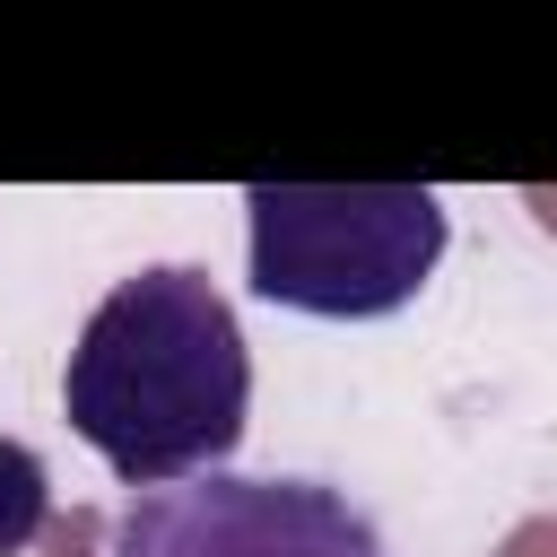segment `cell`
Segmentation results:
<instances>
[{"mask_svg":"<svg viewBox=\"0 0 557 557\" xmlns=\"http://www.w3.org/2000/svg\"><path fill=\"white\" fill-rule=\"evenodd\" d=\"M61 409L122 487L226 470L252 418V348L226 287L191 261H148L113 278L70 339Z\"/></svg>","mask_w":557,"mask_h":557,"instance_id":"1","label":"cell"},{"mask_svg":"<svg viewBox=\"0 0 557 557\" xmlns=\"http://www.w3.org/2000/svg\"><path fill=\"white\" fill-rule=\"evenodd\" d=\"M52 557H392L374 513L322 479H244L200 470L174 487H131L78 505L44 531Z\"/></svg>","mask_w":557,"mask_h":557,"instance_id":"3","label":"cell"},{"mask_svg":"<svg viewBox=\"0 0 557 557\" xmlns=\"http://www.w3.org/2000/svg\"><path fill=\"white\" fill-rule=\"evenodd\" d=\"M44 531H52V470H44L35 444L0 435V557L35 548Z\"/></svg>","mask_w":557,"mask_h":557,"instance_id":"4","label":"cell"},{"mask_svg":"<svg viewBox=\"0 0 557 557\" xmlns=\"http://www.w3.org/2000/svg\"><path fill=\"white\" fill-rule=\"evenodd\" d=\"M252 296L322 322L400 313L444 261V200L426 183H252Z\"/></svg>","mask_w":557,"mask_h":557,"instance_id":"2","label":"cell"}]
</instances>
